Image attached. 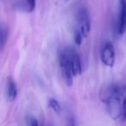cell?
<instances>
[{
  "mask_svg": "<svg viewBox=\"0 0 126 126\" xmlns=\"http://www.w3.org/2000/svg\"><path fill=\"white\" fill-rule=\"evenodd\" d=\"M59 62L60 67L61 69V74L64 79V81L67 84V86H70L73 84V72L72 67H71L70 59L67 49L62 50L59 54Z\"/></svg>",
  "mask_w": 126,
  "mask_h": 126,
  "instance_id": "obj_1",
  "label": "cell"
},
{
  "mask_svg": "<svg viewBox=\"0 0 126 126\" xmlns=\"http://www.w3.org/2000/svg\"><path fill=\"white\" fill-rule=\"evenodd\" d=\"M29 124H30V126H40L38 124V122H37V120L35 118H34V117H29Z\"/></svg>",
  "mask_w": 126,
  "mask_h": 126,
  "instance_id": "obj_12",
  "label": "cell"
},
{
  "mask_svg": "<svg viewBox=\"0 0 126 126\" xmlns=\"http://www.w3.org/2000/svg\"><path fill=\"white\" fill-rule=\"evenodd\" d=\"M101 57L102 62L105 66L109 67H112L115 63V49L110 42H106L103 46L101 50Z\"/></svg>",
  "mask_w": 126,
  "mask_h": 126,
  "instance_id": "obj_3",
  "label": "cell"
},
{
  "mask_svg": "<svg viewBox=\"0 0 126 126\" xmlns=\"http://www.w3.org/2000/svg\"><path fill=\"white\" fill-rule=\"evenodd\" d=\"M66 126H77V123H76L75 119H74V117H70V118H68V120H67V125Z\"/></svg>",
  "mask_w": 126,
  "mask_h": 126,
  "instance_id": "obj_13",
  "label": "cell"
},
{
  "mask_svg": "<svg viewBox=\"0 0 126 126\" xmlns=\"http://www.w3.org/2000/svg\"><path fill=\"white\" fill-rule=\"evenodd\" d=\"M6 40H7V30L4 28V26H3L1 29V47H4Z\"/></svg>",
  "mask_w": 126,
  "mask_h": 126,
  "instance_id": "obj_10",
  "label": "cell"
},
{
  "mask_svg": "<svg viewBox=\"0 0 126 126\" xmlns=\"http://www.w3.org/2000/svg\"><path fill=\"white\" fill-rule=\"evenodd\" d=\"M77 23L78 30L80 31L81 35L86 38L90 33L91 30V21H90L89 14L86 8L82 7L77 12Z\"/></svg>",
  "mask_w": 126,
  "mask_h": 126,
  "instance_id": "obj_2",
  "label": "cell"
},
{
  "mask_svg": "<svg viewBox=\"0 0 126 126\" xmlns=\"http://www.w3.org/2000/svg\"><path fill=\"white\" fill-rule=\"evenodd\" d=\"M17 96V87H16V82L12 79H8L7 84V97L10 101H13L16 99Z\"/></svg>",
  "mask_w": 126,
  "mask_h": 126,
  "instance_id": "obj_6",
  "label": "cell"
},
{
  "mask_svg": "<svg viewBox=\"0 0 126 126\" xmlns=\"http://www.w3.org/2000/svg\"><path fill=\"white\" fill-rule=\"evenodd\" d=\"M26 4L27 7H28V11L29 12H32L35 8L36 0H26Z\"/></svg>",
  "mask_w": 126,
  "mask_h": 126,
  "instance_id": "obj_11",
  "label": "cell"
},
{
  "mask_svg": "<svg viewBox=\"0 0 126 126\" xmlns=\"http://www.w3.org/2000/svg\"><path fill=\"white\" fill-rule=\"evenodd\" d=\"M117 30L119 35H123L126 30V0H120V12Z\"/></svg>",
  "mask_w": 126,
  "mask_h": 126,
  "instance_id": "obj_5",
  "label": "cell"
},
{
  "mask_svg": "<svg viewBox=\"0 0 126 126\" xmlns=\"http://www.w3.org/2000/svg\"><path fill=\"white\" fill-rule=\"evenodd\" d=\"M67 51H68L73 74L74 76H79L82 72V67H81V63L79 55H78L77 52L73 48H67Z\"/></svg>",
  "mask_w": 126,
  "mask_h": 126,
  "instance_id": "obj_4",
  "label": "cell"
},
{
  "mask_svg": "<svg viewBox=\"0 0 126 126\" xmlns=\"http://www.w3.org/2000/svg\"><path fill=\"white\" fill-rule=\"evenodd\" d=\"M121 118L126 121V86H124L121 98Z\"/></svg>",
  "mask_w": 126,
  "mask_h": 126,
  "instance_id": "obj_7",
  "label": "cell"
},
{
  "mask_svg": "<svg viewBox=\"0 0 126 126\" xmlns=\"http://www.w3.org/2000/svg\"><path fill=\"white\" fill-rule=\"evenodd\" d=\"M48 106L50 107L55 113H57V114L61 113V105H60V103L55 99V98H49Z\"/></svg>",
  "mask_w": 126,
  "mask_h": 126,
  "instance_id": "obj_8",
  "label": "cell"
},
{
  "mask_svg": "<svg viewBox=\"0 0 126 126\" xmlns=\"http://www.w3.org/2000/svg\"><path fill=\"white\" fill-rule=\"evenodd\" d=\"M74 42H75L76 45L78 46H80L81 43H82V41H83V35H81L80 31L79 30H75L74 31Z\"/></svg>",
  "mask_w": 126,
  "mask_h": 126,
  "instance_id": "obj_9",
  "label": "cell"
}]
</instances>
